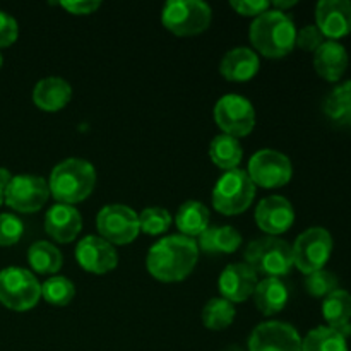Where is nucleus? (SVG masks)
Returning <instances> with one entry per match:
<instances>
[{
  "mask_svg": "<svg viewBox=\"0 0 351 351\" xmlns=\"http://www.w3.org/2000/svg\"><path fill=\"white\" fill-rule=\"evenodd\" d=\"M199 257V247L194 239L185 235H170L151 247L146 266L153 278L163 283L182 281L192 273Z\"/></svg>",
  "mask_w": 351,
  "mask_h": 351,
  "instance_id": "nucleus-1",
  "label": "nucleus"
},
{
  "mask_svg": "<svg viewBox=\"0 0 351 351\" xmlns=\"http://www.w3.org/2000/svg\"><path fill=\"white\" fill-rule=\"evenodd\" d=\"M297 27L283 10L267 9L254 19L250 26V41L261 55L281 58L295 48Z\"/></svg>",
  "mask_w": 351,
  "mask_h": 351,
  "instance_id": "nucleus-2",
  "label": "nucleus"
},
{
  "mask_svg": "<svg viewBox=\"0 0 351 351\" xmlns=\"http://www.w3.org/2000/svg\"><path fill=\"white\" fill-rule=\"evenodd\" d=\"M96 184V171L89 161L69 158L53 168L50 175V194L60 204H75L88 197Z\"/></svg>",
  "mask_w": 351,
  "mask_h": 351,
  "instance_id": "nucleus-3",
  "label": "nucleus"
},
{
  "mask_svg": "<svg viewBox=\"0 0 351 351\" xmlns=\"http://www.w3.org/2000/svg\"><path fill=\"white\" fill-rule=\"evenodd\" d=\"M245 261L254 273L263 274L264 278L287 276L295 266L291 245L276 237H264L250 242L245 249Z\"/></svg>",
  "mask_w": 351,
  "mask_h": 351,
  "instance_id": "nucleus-4",
  "label": "nucleus"
},
{
  "mask_svg": "<svg viewBox=\"0 0 351 351\" xmlns=\"http://www.w3.org/2000/svg\"><path fill=\"white\" fill-rule=\"evenodd\" d=\"M256 197V185L245 170H230L219 178L213 191V206L221 215H240L252 204Z\"/></svg>",
  "mask_w": 351,
  "mask_h": 351,
  "instance_id": "nucleus-5",
  "label": "nucleus"
},
{
  "mask_svg": "<svg viewBox=\"0 0 351 351\" xmlns=\"http://www.w3.org/2000/svg\"><path fill=\"white\" fill-rule=\"evenodd\" d=\"M161 21L177 36H194L211 24V7L201 0H170L165 3Z\"/></svg>",
  "mask_w": 351,
  "mask_h": 351,
  "instance_id": "nucleus-6",
  "label": "nucleus"
},
{
  "mask_svg": "<svg viewBox=\"0 0 351 351\" xmlns=\"http://www.w3.org/2000/svg\"><path fill=\"white\" fill-rule=\"evenodd\" d=\"M41 297V285L31 271L5 267L0 271V304L10 311L33 308Z\"/></svg>",
  "mask_w": 351,
  "mask_h": 351,
  "instance_id": "nucleus-7",
  "label": "nucleus"
},
{
  "mask_svg": "<svg viewBox=\"0 0 351 351\" xmlns=\"http://www.w3.org/2000/svg\"><path fill=\"white\" fill-rule=\"evenodd\" d=\"M293 250V264L304 274L324 269L332 252V237L324 228H308L298 235Z\"/></svg>",
  "mask_w": 351,
  "mask_h": 351,
  "instance_id": "nucleus-8",
  "label": "nucleus"
},
{
  "mask_svg": "<svg viewBox=\"0 0 351 351\" xmlns=\"http://www.w3.org/2000/svg\"><path fill=\"white\" fill-rule=\"evenodd\" d=\"M96 226L103 240L115 245H127L139 235V215L129 206L110 204L98 213Z\"/></svg>",
  "mask_w": 351,
  "mask_h": 351,
  "instance_id": "nucleus-9",
  "label": "nucleus"
},
{
  "mask_svg": "<svg viewBox=\"0 0 351 351\" xmlns=\"http://www.w3.org/2000/svg\"><path fill=\"white\" fill-rule=\"evenodd\" d=\"M215 120L219 129L232 137H243L256 125L252 103L240 95H225L215 106Z\"/></svg>",
  "mask_w": 351,
  "mask_h": 351,
  "instance_id": "nucleus-10",
  "label": "nucleus"
},
{
  "mask_svg": "<svg viewBox=\"0 0 351 351\" xmlns=\"http://www.w3.org/2000/svg\"><path fill=\"white\" fill-rule=\"evenodd\" d=\"M249 177L254 185H261L266 189L283 187L290 182L293 168L291 161L283 153L274 149H261L250 158Z\"/></svg>",
  "mask_w": 351,
  "mask_h": 351,
  "instance_id": "nucleus-11",
  "label": "nucleus"
},
{
  "mask_svg": "<svg viewBox=\"0 0 351 351\" xmlns=\"http://www.w3.org/2000/svg\"><path fill=\"white\" fill-rule=\"evenodd\" d=\"M48 195L50 187L45 178L36 175H17L12 177L9 187L3 192V202L14 211L34 213L43 208Z\"/></svg>",
  "mask_w": 351,
  "mask_h": 351,
  "instance_id": "nucleus-12",
  "label": "nucleus"
},
{
  "mask_svg": "<svg viewBox=\"0 0 351 351\" xmlns=\"http://www.w3.org/2000/svg\"><path fill=\"white\" fill-rule=\"evenodd\" d=\"M249 351H302V338L287 322H263L250 335Z\"/></svg>",
  "mask_w": 351,
  "mask_h": 351,
  "instance_id": "nucleus-13",
  "label": "nucleus"
},
{
  "mask_svg": "<svg viewBox=\"0 0 351 351\" xmlns=\"http://www.w3.org/2000/svg\"><path fill=\"white\" fill-rule=\"evenodd\" d=\"M75 259L82 269L93 274H105L119 264L115 247L101 237H84L75 247Z\"/></svg>",
  "mask_w": 351,
  "mask_h": 351,
  "instance_id": "nucleus-14",
  "label": "nucleus"
},
{
  "mask_svg": "<svg viewBox=\"0 0 351 351\" xmlns=\"http://www.w3.org/2000/svg\"><path fill=\"white\" fill-rule=\"evenodd\" d=\"M295 221L293 206L281 195H271L263 199L256 209V223L269 237L281 235Z\"/></svg>",
  "mask_w": 351,
  "mask_h": 351,
  "instance_id": "nucleus-15",
  "label": "nucleus"
},
{
  "mask_svg": "<svg viewBox=\"0 0 351 351\" xmlns=\"http://www.w3.org/2000/svg\"><path fill=\"white\" fill-rule=\"evenodd\" d=\"M315 26L332 41L351 33V2L321 0L315 7Z\"/></svg>",
  "mask_w": 351,
  "mask_h": 351,
  "instance_id": "nucleus-16",
  "label": "nucleus"
},
{
  "mask_svg": "<svg viewBox=\"0 0 351 351\" xmlns=\"http://www.w3.org/2000/svg\"><path fill=\"white\" fill-rule=\"evenodd\" d=\"M257 274L249 264H230L219 276V291L223 298L232 304H240L252 297L257 287Z\"/></svg>",
  "mask_w": 351,
  "mask_h": 351,
  "instance_id": "nucleus-17",
  "label": "nucleus"
},
{
  "mask_svg": "<svg viewBox=\"0 0 351 351\" xmlns=\"http://www.w3.org/2000/svg\"><path fill=\"white\" fill-rule=\"evenodd\" d=\"M82 228V218L77 209L71 204L57 202L51 206L45 216V230L53 240L69 243L79 235Z\"/></svg>",
  "mask_w": 351,
  "mask_h": 351,
  "instance_id": "nucleus-18",
  "label": "nucleus"
},
{
  "mask_svg": "<svg viewBox=\"0 0 351 351\" xmlns=\"http://www.w3.org/2000/svg\"><path fill=\"white\" fill-rule=\"evenodd\" d=\"M314 67L322 79L329 82H338L348 67V51L338 41H324L315 50Z\"/></svg>",
  "mask_w": 351,
  "mask_h": 351,
  "instance_id": "nucleus-19",
  "label": "nucleus"
},
{
  "mask_svg": "<svg viewBox=\"0 0 351 351\" xmlns=\"http://www.w3.org/2000/svg\"><path fill=\"white\" fill-rule=\"evenodd\" d=\"M259 71V57L250 48L239 47L230 50L219 64V72L233 82H245Z\"/></svg>",
  "mask_w": 351,
  "mask_h": 351,
  "instance_id": "nucleus-20",
  "label": "nucleus"
},
{
  "mask_svg": "<svg viewBox=\"0 0 351 351\" xmlns=\"http://www.w3.org/2000/svg\"><path fill=\"white\" fill-rule=\"evenodd\" d=\"M72 88L62 77H45L34 86L33 101L45 112H58L71 101Z\"/></svg>",
  "mask_w": 351,
  "mask_h": 351,
  "instance_id": "nucleus-21",
  "label": "nucleus"
},
{
  "mask_svg": "<svg viewBox=\"0 0 351 351\" xmlns=\"http://www.w3.org/2000/svg\"><path fill=\"white\" fill-rule=\"evenodd\" d=\"M322 315H324L328 328L338 331L343 338L351 336V295L346 290H335L324 298L322 304Z\"/></svg>",
  "mask_w": 351,
  "mask_h": 351,
  "instance_id": "nucleus-22",
  "label": "nucleus"
},
{
  "mask_svg": "<svg viewBox=\"0 0 351 351\" xmlns=\"http://www.w3.org/2000/svg\"><path fill=\"white\" fill-rule=\"evenodd\" d=\"M254 302L264 315L278 314L288 302V288L280 278H264L254 290Z\"/></svg>",
  "mask_w": 351,
  "mask_h": 351,
  "instance_id": "nucleus-23",
  "label": "nucleus"
},
{
  "mask_svg": "<svg viewBox=\"0 0 351 351\" xmlns=\"http://www.w3.org/2000/svg\"><path fill=\"white\" fill-rule=\"evenodd\" d=\"M175 223L177 228L189 239L201 237L209 228V211L201 202L187 201L178 209Z\"/></svg>",
  "mask_w": 351,
  "mask_h": 351,
  "instance_id": "nucleus-24",
  "label": "nucleus"
},
{
  "mask_svg": "<svg viewBox=\"0 0 351 351\" xmlns=\"http://www.w3.org/2000/svg\"><path fill=\"white\" fill-rule=\"evenodd\" d=\"M242 243V237L232 226H213L199 237L197 247L204 252L232 254Z\"/></svg>",
  "mask_w": 351,
  "mask_h": 351,
  "instance_id": "nucleus-25",
  "label": "nucleus"
},
{
  "mask_svg": "<svg viewBox=\"0 0 351 351\" xmlns=\"http://www.w3.org/2000/svg\"><path fill=\"white\" fill-rule=\"evenodd\" d=\"M209 156H211L213 163H215L216 167L230 171L235 170V168L239 167L240 161H242L243 151L235 137L221 134V136H216L215 139L211 141Z\"/></svg>",
  "mask_w": 351,
  "mask_h": 351,
  "instance_id": "nucleus-26",
  "label": "nucleus"
},
{
  "mask_svg": "<svg viewBox=\"0 0 351 351\" xmlns=\"http://www.w3.org/2000/svg\"><path fill=\"white\" fill-rule=\"evenodd\" d=\"M27 261H29L33 271L38 274H55L62 267V254L57 247L50 242H34L27 250Z\"/></svg>",
  "mask_w": 351,
  "mask_h": 351,
  "instance_id": "nucleus-27",
  "label": "nucleus"
},
{
  "mask_svg": "<svg viewBox=\"0 0 351 351\" xmlns=\"http://www.w3.org/2000/svg\"><path fill=\"white\" fill-rule=\"evenodd\" d=\"M324 112L332 122L351 127V81L336 86L326 98Z\"/></svg>",
  "mask_w": 351,
  "mask_h": 351,
  "instance_id": "nucleus-28",
  "label": "nucleus"
},
{
  "mask_svg": "<svg viewBox=\"0 0 351 351\" xmlns=\"http://www.w3.org/2000/svg\"><path fill=\"white\" fill-rule=\"evenodd\" d=\"M302 351H348V343L338 331L321 326L302 339Z\"/></svg>",
  "mask_w": 351,
  "mask_h": 351,
  "instance_id": "nucleus-29",
  "label": "nucleus"
},
{
  "mask_svg": "<svg viewBox=\"0 0 351 351\" xmlns=\"http://www.w3.org/2000/svg\"><path fill=\"white\" fill-rule=\"evenodd\" d=\"M235 319V307L225 298H213L202 308V322L211 331L226 329Z\"/></svg>",
  "mask_w": 351,
  "mask_h": 351,
  "instance_id": "nucleus-30",
  "label": "nucleus"
},
{
  "mask_svg": "<svg viewBox=\"0 0 351 351\" xmlns=\"http://www.w3.org/2000/svg\"><path fill=\"white\" fill-rule=\"evenodd\" d=\"M75 295V288L71 280L64 276H51L50 280L41 285V297L51 305L64 307L72 302Z\"/></svg>",
  "mask_w": 351,
  "mask_h": 351,
  "instance_id": "nucleus-31",
  "label": "nucleus"
},
{
  "mask_svg": "<svg viewBox=\"0 0 351 351\" xmlns=\"http://www.w3.org/2000/svg\"><path fill=\"white\" fill-rule=\"evenodd\" d=\"M170 225L171 215L165 208H147L139 215V228L147 235H161Z\"/></svg>",
  "mask_w": 351,
  "mask_h": 351,
  "instance_id": "nucleus-32",
  "label": "nucleus"
},
{
  "mask_svg": "<svg viewBox=\"0 0 351 351\" xmlns=\"http://www.w3.org/2000/svg\"><path fill=\"white\" fill-rule=\"evenodd\" d=\"M338 285L339 281L336 278V274L326 269L315 271V273L307 274V278H305V288H307V291L312 297L317 298H326L329 293L338 290Z\"/></svg>",
  "mask_w": 351,
  "mask_h": 351,
  "instance_id": "nucleus-33",
  "label": "nucleus"
},
{
  "mask_svg": "<svg viewBox=\"0 0 351 351\" xmlns=\"http://www.w3.org/2000/svg\"><path fill=\"white\" fill-rule=\"evenodd\" d=\"M24 233V225L16 215L3 213L0 215V245L10 247L21 240Z\"/></svg>",
  "mask_w": 351,
  "mask_h": 351,
  "instance_id": "nucleus-34",
  "label": "nucleus"
},
{
  "mask_svg": "<svg viewBox=\"0 0 351 351\" xmlns=\"http://www.w3.org/2000/svg\"><path fill=\"white\" fill-rule=\"evenodd\" d=\"M324 43V34L319 31L317 26H304L300 31H297V40L295 45L300 47L302 50L315 51L321 45Z\"/></svg>",
  "mask_w": 351,
  "mask_h": 351,
  "instance_id": "nucleus-35",
  "label": "nucleus"
},
{
  "mask_svg": "<svg viewBox=\"0 0 351 351\" xmlns=\"http://www.w3.org/2000/svg\"><path fill=\"white\" fill-rule=\"evenodd\" d=\"M17 34H19L17 21L10 14L0 10V48L10 47L17 40Z\"/></svg>",
  "mask_w": 351,
  "mask_h": 351,
  "instance_id": "nucleus-36",
  "label": "nucleus"
},
{
  "mask_svg": "<svg viewBox=\"0 0 351 351\" xmlns=\"http://www.w3.org/2000/svg\"><path fill=\"white\" fill-rule=\"evenodd\" d=\"M232 9H235L237 12L242 14V16H261L263 12H266L267 9H271L269 2H264V0H232L230 2Z\"/></svg>",
  "mask_w": 351,
  "mask_h": 351,
  "instance_id": "nucleus-37",
  "label": "nucleus"
},
{
  "mask_svg": "<svg viewBox=\"0 0 351 351\" xmlns=\"http://www.w3.org/2000/svg\"><path fill=\"white\" fill-rule=\"evenodd\" d=\"M60 5L64 7L65 10H69L71 14H81V16H86V14H93L101 2L99 0H75V2H60Z\"/></svg>",
  "mask_w": 351,
  "mask_h": 351,
  "instance_id": "nucleus-38",
  "label": "nucleus"
},
{
  "mask_svg": "<svg viewBox=\"0 0 351 351\" xmlns=\"http://www.w3.org/2000/svg\"><path fill=\"white\" fill-rule=\"evenodd\" d=\"M10 180H12V175H10L9 170L5 168H0V192H5V189L9 187Z\"/></svg>",
  "mask_w": 351,
  "mask_h": 351,
  "instance_id": "nucleus-39",
  "label": "nucleus"
},
{
  "mask_svg": "<svg viewBox=\"0 0 351 351\" xmlns=\"http://www.w3.org/2000/svg\"><path fill=\"white\" fill-rule=\"evenodd\" d=\"M273 5L276 7V10H281V9H288V7H293V5H297V0H288V2H280V0H276V2H273Z\"/></svg>",
  "mask_w": 351,
  "mask_h": 351,
  "instance_id": "nucleus-40",
  "label": "nucleus"
},
{
  "mask_svg": "<svg viewBox=\"0 0 351 351\" xmlns=\"http://www.w3.org/2000/svg\"><path fill=\"white\" fill-rule=\"evenodd\" d=\"M223 351H243V350L240 348V346H230V348H226V350H223Z\"/></svg>",
  "mask_w": 351,
  "mask_h": 351,
  "instance_id": "nucleus-41",
  "label": "nucleus"
},
{
  "mask_svg": "<svg viewBox=\"0 0 351 351\" xmlns=\"http://www.w3.org/2000/svg\"><path fill=\"white\" fill-rule=\"evenodd\" d=\"M2 202H3V194L0 192V206H2Z\"/></svg>",
  "mask_w": 351,
  "mask_h": 351,
  "instance_id": "nucleus-42",
  "label": "nucleus"
},
{
  "mask_svg": "<svg viewBox=\"0 0 351 351\" xmlns=\"http://www.w3.org/2000/svg\"><path fill=\"white\" fill-rule=\"evenodd\" d=\"M2 64H3V58H2V53H0V67H2Z\"/></svg>",
  "mask_w": 351,
  "mask_h": 351,
  "instance_id": "nucleus-43",
  "label": "nucleus"
}]
</instances>
